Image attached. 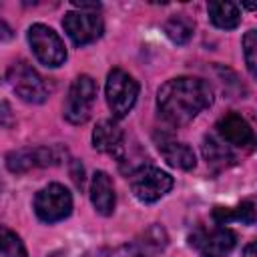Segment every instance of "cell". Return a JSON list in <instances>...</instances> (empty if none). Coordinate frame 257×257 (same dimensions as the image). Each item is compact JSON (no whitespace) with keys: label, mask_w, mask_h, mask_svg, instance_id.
<instances>
[{"label":"cell","mask_w":257,"mask_h":257,"mask_svg":"<svg viewBox=\"0 0 257 257\" xmlns=\"http://www.w3.org/2000/svg\"><path fill=\"white\" fill-rule=\"evenodd\" d=\"M213 88L203 78L193 76H179L173 80H167L157 94V106L161 116L175 124H187L191 122L201 110L209 108L213 104Z\"/></svg>","instance_id":"1"},{"label":"cell","mask_w":257,"mask_h":257,"mask_svg":"<svg viewBox=\"0 0 257 257\" xmlns=\"http://www.w3.org/2000/svg\"><path fill=\"white\" fill-rule=\"evenodd\" d=\"M6 80L12 86V90L24 102H30V104H40L50 94L48 82L24 60H18V62L10 64V68L6 72Z\"/></svg>","instance_id":"2"},{"label":"cell","mask_w":257,"mask_h":257,"mask_svg":"<svg viewBox=\"0 0 257 257\" xmlns=\"http://www.w3.org/2000/svg\"><path fill=\"white\" fill-rule=\"evenodd\" d=\"M106 102L114 118H122L128 114V110L135 106L137 96H139V82L124 72L122 68H112L106 76V86H104Z\"/></svg>","instance_id":"3"},{"label":"cell","mask_w":257,"mask_h":257,"mask_svg":"<svg viewBox=\"0 0 257 257\" xmlns=\"http://www.w3.org/2000/svg\"><path fill=\"white\" fill-rule=\"evenodd\" d=\"M94 98H96V82L88 74L76 76L64 100V118L72 124H84L90 116Z\"/></svg>","instance_id":"4"},{"label":"cell","mask_w":257,"mask_h":257,"mask_svg":"<svg viewBox=\"0 0 257 257\" xmlns=\"http://www.w3.org/2000/svg\"><path fill=\"white\" fill-rule=\"evenodd\" d=\"M28 44L34 52V56L50 68H56L64 64L66 60V48L60 36L46 24H32L28 28Z\"/></svg>","instance_id":"5"},{"label":"cell","mask_w":257,"mask_h":257,"mask_svg":"<svg viewBox=\"0 0 257 257\" xmlns=\"http://www.w3.org/2000/svg\"><path fill=\"white\" fill-rule=\"evenodd\" d=\"M34 211H36V217L44 223L62 221L72 211V197L66 187H62L58 183H50L36 193Z\"/></svg>","instance_id":"6"},{"label":"cell","mask_w":257,"mask_h":257,"mask_svg":"<svg viewBox=\"0 0 257 257\" xmlns=\"http://www.w3.org/2000/svg\"><path fill=\"white\" fill-rule=\"evenodd\" d=\"M131 189L143 203H155L173 189V177L157 167L145 165L131 175Z\"/></svg>","instance_id":"7"},{"label":"cell","mask_w":257,"mask_h":257,"mask_svg":"<svg viewBox=\"0 0 257 257\" xmlns=\"http://www.w3.org/2000/svg\"><path fill=\"white\" fill-rule=\"evenodd\" d=\"M62 155H66V151H62L60 147H26L8 153L6 167L10 173H26L36 167L58 165Z\"/></svg>","instance_id":"8"},{"label":"cell","mask_w":257,"mask_h":257,"mask_svg":"<svg viewBox=\"0 0 257 257\" xmlns=\"http://www.w3.org/2000/svg\"><path fill=\"white\" fill-rule=\"evenodd\" d=\"M62 26L68 34V38L76 46H86L102 36L104 24L102 18L96 12H68L62 18Z\"/></svg>","instance_id":"9"},{"label":"cell","mask_w":257,"mask_h":257,"mask_svg":"<svg viewBox=\"0 0 257 257\" xmlns=\"http://www.w3.org/2000/svg\"><path fill=\"white\" fill-rule=\"evenodd\" d=\"M189 243L195 249H199L203 257H225L233 251V247L237 243V237L231 229L219 227V229H213V231L193 233Z\"/></svg>","instance_id":"10"},{"label":"cell","mask_w":257,"mask_h":257,"mask_svg":"<svg viewBox=\"0 0 257 257\" xmlns=\"http://www.w3.org/2000/svg\"><path fill=\"white\" fill-rule=\"evenodd\" d=\"M217 133L225 145L233 147H249L253 143V128L251 124L237 112H229L219 118Z\"/></svg>","instance_id":"11"},{"label":"cell","mask_w":257,"mask_h":257,"mask_svg":"<svg viewBox=\"0 0 257 257\" xmlns=\"http://www.w3.org/2000/svg\"><path fill=\"white\" fill-rule=\"evenodd\" d=\"M155 141H157V147L163 155V159L175 167V169H183V171H191L195 167V153L185 145V143H179L175 139H171L169 135H155Z\"/></svg>","instance_id":"12"},{"label":"cell","mask_w":257,"mask_h":257,"mask_svg":"<svg viewBox=\"0 0 257 257\" xmlns=\"http://www.w3.org/2000/svg\"><path fill=\"white\" fill-rule=\"evenodd\" d=\"M124 143V135L120 131V126L114 120H100L94 131H92V147L98 153H110V155H118L122 151Z\"/></svg>","instance_id":"13"},{"label":"cell","mask_w":257,"mask_h":257,"mask_svg":"<svg viewBox=\"0 0 257 257\" xmlns=\"http://www.w3.org/2000/svg\"><path fill=\"white\" fill-rule=\"evenodd\" d=\"M90 201L96 213L108 217L114 211V187L110 177L104 171H96L90 183Z\"/></svg>","instance_id":"14"},{"label":"cell","mask_w":257,"mask_h":257,"mask_svg":"<svg viewBox=\"0 0 257 257\" xmlns=\"http://www.w3.org/2000/svg\"><path fill=\"white\" fill-rule=\"evenodd\" d=\"M201 151H203V157H205L207 165H209L215 173H217V171H223V169H227V167H231V165L235 163V155H233L231 147L225 145L223 141H219L217 137L207 135V137L203 139Z\"/></svg>","instance_id":"15"},{"label":"cell","mask_w":257,"mask_h":257,"mask_svg":"<svg viewBox=\"0 0 257 257\" xmlns=\"http://www.w3.org/2000/svg\"><path fill=\"white\" fill-rule=\"evenodd\" d=\"M207 12L211 22L221 30H233L241 22V10L235 2H209Z\"/></svg>","instance_id":"16"},{"label":"cell","mask_w":257,"mask_h":257,"mask_svg":"<svg viewBox=\"0 0 257 257\" xmlns=\"http://www.w3.org/2000/svg\"><path fill=\"white\" fill-rule=\"evenodd\" d=\"M195 22L187 14H175L165 22V34L175 42V44H187L193 36Z\"/></svg>","instance_id":"17"},{"label":"cell","mask_w":257,"mask_h":257,"mask_svg":"<svg viewBox=\"0 0 257 257\" xmlns=\"http://www.w3.org/2000/svg\"><path fill=\"white\" fill-rule=\"evenodd\" d=\"M213 217L219 225L227 223V221H241L245 225H253L255 223V205L253 201H243L237 209H223V207H217L213 211Z\"/></svg>","instance_id":"18"},{"label":"cell","mask_w":257,"mask_h":257,"mask_svg":"<svg viewBox=\"0 0 257 257\" xmlns=\"http://www.w3.org/2000/svg\"><path fill=\"white\" fill-rule=\"evenodd\" d=\"M0 257H28L20 237L6 227H0Z\"/></svg>","instance_id":"19"},{"label":"cell","mask_w":257,"mask_h":257,"mask_svg":"<svg viewBox=\"0 0 257 257\" xmlns=\"http://www.w3.org/2000/svg\"><path fill=\"white\" fill-rule=\"evenodd\" d=\"M139 245V249H141V253L145 251H149V253H159V251H163L165 249V245H167V233H165V229L161 227V225H153V227H149L147 231H145V235H143V241L141 243H137Z\"/></svg>","instance_id":"20"},{"label":"cell","mask_w":257,"mask_h":257,"mask_svg":"<svg viewBox=\"0 0 257 257\" xmlns=\"http://www.w3.org/2000/svg\"><path fill=\"white\" fill-rule=\"evenodd\" d=\"M255 48H257V32L247 30L243 36V54H245V64L251 74H255Z\"/></svg>","instance_id":"21"},{"label":"cell","mask_w":257,"mask_h":257,"mask_svg":"<svg viewBox=\"0 0 257 257\" xmlns=\"http://www.w3.org/2000/svg\"><path fill=\"white\" fill-rule=\"evenodd\" d=\"M108 257H143V253L137 243H131V245H120V247L112 249L108 253Z\"/></svg>","instance_id":"22"},{"label":"cell","mask_w":257,"mask_h":257,"mask_svg":"<svg viewBox=\"0 0 257 257\" xmlns=\"http://www.w3.org/2000/svg\"><path fill=\"white\" fill-rule=\"evenodd\" d=\"M72 181H74V185H76L78 189L84 187V169H82V165H80L78 161L72 163Z\"/></svg>","instance_id":"23"},{"label":"cell","mask_w":257,"mask_h":257,"mask_svg":"<svg viewBox=\"0 0 257 257\" xmlns=\"http://www.w3.org/2000/svg\"><path fill=\"white\" fill-rule=\"evenodd\" d=\"M10 38H12V28H10L4 20H0V42L10 40Z\"/></svg>","instance_id":"24"},{"label":"cell","mask_w":257,"mask_h":257,"mask_svg":"<svg viewBox=\"0 0 257 257\" xmlns=\"http://www.w3.org/2000/svg\"><path fill=\"white\" fill-rule=\"evenodd\" d=\"M6 116L12 120V114H10V106H8V102H2V104H0V124H4V126H6V120H4Z\"/></svg>","instance_id":"25"},{"label":"cell","mask_w":257,"mask_h":257,"mask_svg":"<svg viewBox=\"0 0 257 257\" xmlns=\"http://www.w3.org/2000/svg\"><path fill=\"white\" fill-rule=\"evenodd\" d=\"M243 257H257V255H255V243H249V245L245 247Z\"/></svg>","instance_id":"26"}]
</instances>
